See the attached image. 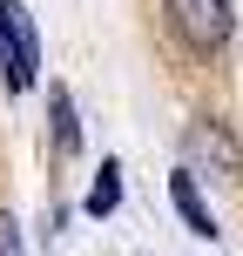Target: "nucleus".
<instances>
[{
	"mask_svg": "<svg viewBox=\"0 0 243 256\" xmlns=\"http://www.w3.org/2000/svg\"><path fill=\"white\" fill-rule=\"evenodd\" d=\"M169 34L189 54H223L236 34V14L230 0H169Z\"/></svg>",
	"mask_w": 243,
	"mask_h": 256,
	"instance_id": "nucleus-1",
	"label": "nucleus"
},
{
	"mask_svg": "<svg viewBox=\"0 0 243 256\" xmlns=\"http://www.w3.org/2000/svg\"><path fill=\"white\" fill-rule=\"evenodd\" d=\"M54 142H61V155L81 148V128H75V102H68V88H54Z\"/></svg>",
	"mask_w": 243,
	"mask_h": 256,
	"instance_id": "nucleus-6",
	"label": "nucleus"
},
{
	"mask_svg": "<svg viewBox=\"0 0 243 256\" xmlns=\"http://www.w3.org/2000/svg\"><path fill=\"white\" fill-rule=\"evenodd\" d=\"M182 155H189V168H196V176H203V168H209V176H223V182H230V176H243V142L230 135V122H189V135H182Z\"/></svg>",
	"mask_w": 243,
	"mask_h": 256,
	"instance_id": "nucleus-2",
	"label": "nucleus"
},
{
	"mask_svg": "<svg viewBox=\"0 0 243 256\" xmlns=\"http://www.w3.org/2000/svg\"><path fill=\"white\" fill-rule=\"evenodd\" d=\"M169 202H176V216L189 222V230L203 236V243H209V236H216V216H209V202H203V196H196V168H189V162H182L176 176H169Z\"/></svg>",
	"mask_w": 243,
	"mask_h": 256,
	"instance_id": "nucleus-4",
	"label": "nucleus"
},
{
	"mask_svg": "<svg viewBox=\"0 0 243 256\" xmlns=\"http://www.w3.org/2000/svg\"><path fill=\"white\" fill-rule=\"evenodd\" d=\"M0 256H21V230H14V216H0Z\"/></svg>",
	"mask_w": 243,
	"mask_h": 256,
	"instance_id": "nucleus-7",
	"label": "nucleus"
},
{
	"mask_svg": "<svg viewBox=\"0 0 243 256\" xmlns=\"http://www.w3.org/2000/svg\"><path fill=\"white\" fill-rule=\"evenodd\" d=\"M0 61H7V88H34L41 54H34V27L14 0H0Z\"/></svg>",
	"mask_w": 243,
	"mask_h": 256,
	"instance_id": "nucleus-3",
	"label": "nucleus"
},
{
	"mask_svg": "<svg viewBox=\"0 0 243 256\" xmlns=\"http://www.w3.org/2000/svg\"><path fill=\"white\" fill-rule=\"evenodd\" d=\"M81 209H88V216H115V209H122V168L115 162H102V176H95V189H88Z\"/></svg>",
	"mask_w": 243,
	"mask_h": 256,
	"instance_id": "nucleus-5",
	"label": "nucleus"
}]
</instances>
